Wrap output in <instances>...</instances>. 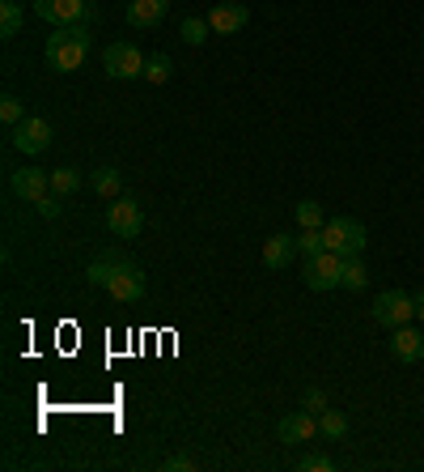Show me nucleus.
<instances>
[{"label": "nucleus", "instance_id": "nucleus-1", "mask_svg": "<svg viewBox=\"0 0 424 472\" xmlns=\"http://www.w3.org/2000/svg\"><path fill=\"white\" fill-rule=\"evenodd\" d=\"M90 285L98 290H106V294L115 298V302H140L145 298V273H140V264L123 256H102L90 264Z\"/></svg>", "mask_w": 424, "mask_h": 472}, {"label": "nucleus", "instance_id": "nucleus-2", "mask_svg": "<svg viewBox=\"0 0 424 472\" xmlns=\"http://www.w3.org/2000/svg\"><path fill=\"white\" fill-rule=\"evenodd\" d=\"M47 64L56 73H77L85 56H90V26H59L56 35L47 39Z\"/></svg>", "mask_w": 424, "mask_h": 472}, {"label": "nucleus", "instance_id": "nucleus-3", "mask_svg": "<svg viewBox=\"0 0 424 472\" xmlns=\"http://www.w3.org/2000/svg\"><path fill=\"white\" fill-rule=\"evenodd\" d=\"M323 243H327V252L348 260V256H361L369 238H365V226H361V221H352V217H327Z\"/></svg>", "mask_w": 424, "mask_h": 472}, {"label": "nucleus", "instance_id": "nucleus-4", "mask_svg": "<svg viewBox=\"0 0 424 472\" xmlns=\"http://www.w3.org/2000/svg\"><path fill=\"white\" fill-rule=\"evenodd\" d=\"M35 13H39L47 26H94V9L90 0H30Z\"/></svg>", "mask_w": 424, "mask_h": 472}, {"label": "nucleus", "instance_id": "nucleus-5", "mask_svg": "<svg viewBox=\"0 0 424 472\" xmlns=\"http://www.w3.org/2000/svg\"><path fill=\"white\" fill-rule=\"evenodd\" d=\"M373 324H382V328H404L407 319L416 315V294H404V290H386V294L373 298Z\"/></svg>", "mask_w": 424, "mask_h": 472}, {"label": "nucleus", "instance_id": "nucleus-6", "mask_svg": "<svg viewBox=\"0 0 424 472\" xmlns=\"http://www.w3.org/2000/svg\"><path fill=\"white\" fill-rule=\"evenodd\" d=\"M9 140H13L18 154L39 157V154H47V145H51V124L43 116H26L18 128H9Z\"/></svg>", "mask_w": 424, "mask_h": 472}, {"label": "nucleus", "instance_id": "nucleus-7", "mask_svg": "<svg viewBox=\"0 0 424 472\" xmlns=\"http://www.w3.org/2000/svg\"><path fill=\"white\" fill-rule=\"evenodd\" d=\"M102 68H106V77H119V81L145 77V56H140L136 43H111L102 52Z\"/></svg>", "mask_w": 424, "mask_h": 472}, {"label": "nucleus", "instance_id": "nucleus-8", "mask_svg": "<svg viewBox=\"0 0 424 472\" xmlns=\"http://www.w3.org/2000/svg\"><path fill=\"white\" fill-rule=\"evenodd\" d=\"M306 285L310 290H335L340 285V276H344V256H335V252H318L314 260H306Z\"/></svg>", "mask_w": 424, "mask_h": 472}, {"label": "nucleus", "instance_id": "nucleus-9", "mask_svg": "<svg viewBox=\"0 0 424 472\" xmlns=\"http://www.w3.org/2000/svg\"><path fill=\"white\" fill-rule=\"evenodd\" d=\"M140 226H145V217H140V204L132 196H115V204L106 209V230L115 238H136L140 235Z\"/></svg>", "mask_w": 424, "mask_h": 472}, {"label": "nucleus", "instance_id": "nucleus-10", "mask_svg": "<svg viewBox=\"0 0 424 472\" xmlns=\"http://www.w3.org/2000/svg\"><path fill=\"white\" fill-rule=\"evenodd\" d=\"M9 188H13V196L30 200V204H39L47 192H51V171H39V166H21L9 175Z\"/></svg>", "mask_w": 424, "mask_h": 472}, {"label": "nucleus", "instance_id": "nucleus-11", "mask_svg": "<svg viewBox=\"0 0 424 472\" xmlns=\"http://www.w3.org/2000/svg\"><path fill=\"white\" fill-rule=\"evenodd\" d=\"M314 434H318V417L306 413V409H297V413L276 421V438H280L285 447H302V443H310Z\"/></svg>", "mask_w": 424, "mask_h": 472}, {"label": "nucleus", "instance_id": "nucleus-12", "mask_svg": "<svg viewBox=\"0 0 424 472\" xmlns=\"http://www.w3.org/2000/svg\"><path fill=\"white\" fill-rule=\"evenodd\" d=\"M170 13V0H128V26L136 30H157Z\"/></svg>", "mask_w": 424, "mask_h": 472}, {"label": "nucleus", "instance_id": "nucleus-13", "mask_svg": "<svg viewBox=\"0 0 424 472\" xmlns=\"http://www.w3.org/2000/svg\"><path fill=\"white\" fill-rule=\"evenodd\" d=\"M390 357L395 362H404V366H412V362H420L424 357V336L416 332V328H390Z\"/></svg>", "mask_w": 424, "mask_h": 472}, {"label": "nucleus", "instance_id": "nucleus-14", "mask_svg": "<svg viewBox=\"0 0 424 472\" xmlns=\"http://www.w3.org/2000/svg\"><path fill=\"white\" fill-rule=\"evenodd\" d=\"M247 21H251V9H247V4H233V0L216 4V9L208 13L212 35H238V30H242Z\"/></svg>", "mask_w": 424, "mask_h": 472}, {"label": "nucleus", "instance_id": "nucleus-15", "mask_svg": "<svg viewBox=\"0 0 424 472\" xmlns=\"http://www.w3.org/2000/svg\"><path fill=\"white\" fill-rule=\"evenodd\" d=\"M293 260H297V238H293V235H271V238H263V264H268L271 273L289 268Z\"/></svg>", "mask_w": 424, "mask_h": 472}, {"label": "nucleus", "instance_id": "nucleus-16", "mask_svg": "<svg viewBox=\"0 0 424 472\" xmlns=\"http://www.w3.org/2000/svg\"><path fill=\"white\" fill-rule=\"evenodd\" d=\"M297 226H302V230H323V226H327L323 204H318V200H297Z\"/></svg>", "mask_w": 424, "mask_h": 472}, {"label": "nucleus", "instance_id": "nucleus-17", "mask_svg": "<svg viewBox=\"0 0 424 472\" xmlns=\"http://www.w3.org/2000/svg\"><path fill=\"white\" fill-rule=\"evenodd\" d=\"M77 188H81L77 166H56V171H51V192H56V196H73Z\"/></svg>", "mask_w": 424, "mask_h": 472}, {"label": "nucleus", "instance_id": "nucleus-18", "mask_svg": "<svg viewBox=\"0 0 424 472\" xmlns=\"http://www.w3.org/2000/svg\"><path fill=\"white\" fill-rule=\"evenodd\" d=\"M119 183H123V179H119V166H98V171H94V192H98V196L115 200Z\"/></svg>", "mask_w": 424, "mask_h": 472}, {"label": "nucleus", "instance_id": "nucleus-19", "mask_svg": "<svg viewBox=\"0 0 424 472\" xmlns=\"http://www.w3.org/2000/svg\"><path fill=\"white\" fill-rule=\"evenodd\" d=\"M340 285H344V290H365V285H369V268H365V264H361L357 256H348V260H344V276H340Z\"/></svg>", "mask_w": 424, "mask_h": 472}, {"label": "nucleus", "instance_id": "nucleus-20", "mask_svg": "<svg viewBox=\"0 0 424 472\" xmlns=\"http://www.w3.org/2000/svg\"><path fill=\"white\" fill-rule=\"evenodd\" d=\"M318 430L327 434L331 443H340V438L348 434V417L340 413V409H327V413H318Z\"/></svg>", "mask_w": 424, "mask_h": 472}, {"label": "nucleus", "instance_id": "nucleus-21", "mask_svg": "<svg viewBox=\"0 0 424 472\" xmlns=\"http://www.w3.org/2000/svg\"><path fill=\"white\" fill-rule=\"evenodd\" d=\"M208 35H212L208 18H187V21H183V30H178V39H183V43H192V47H200V43H208Z\"/></svg>", "mask_w": 424, "mask_h": 472}, {"label": "nucleus", "instance_id": "nucleus-22", "mask_svg": "<svg viewBox=\"0 0 424 472\" xmlns=\"http://www.w3.org/2000/svg\"><path fill=\"white\" fill-rule=\"evenodd\" d=\"M0 119H4V128H18L26 119V102L18 94H0Z\"/></svg>", "mask_w": 424, "mask_h": 472}, {"label": "nucleus", "instance_id": "nucleus-23", "mask_svg": "<svg viewBox=\"0 0 424 472\" xmlns=\"http://www.w3.org/2000/svg\"><path fill=\"white\" fill-rule=\"evenodd\" d=\"M170 56L166 52H157V56L145 60V81H153V85H161V81H170Z\"/></svg>", "mask_w": 424, "mask_h": 472}, {"label": "nucleus", "instance_id": "nucleus-24", "mask_svg": "<svg viewBox=\"0 0 424 472\" xmlns=\"http://www.w3.org/2000/svg\"><path fill=\"white\" fill-rule=\"evenodd\" d=\"M318 252H327V243H323V230H302V235H297V256H302V260H314Z\"/></svg>", "mask_w": 424, "mask_h": 472}, {"label": "nucleus", "instance_id": "nucleus-25", "mask_svg": "<svg viewBox=\"0 0 424 472\" xmlns=\"http://www.w3.org/2000/svg\"><path fill=\"white\" fill-rule=\"evenodd\" d=\"M21 30V4H0V35L13 39Z\"/></svg>", "mask_w": 424, "mask_h": 472}, {"label": "nucleus", "instance_id": "nucleus-26", "mask_svg": "<svg viewBox=\"0 0 424 472\" xmlns=\"http://www.w3.org/2000/svg\"><path fill=\"white\" fill-rule=\"evenodd\" d=\"M302 409H306V413H314V417H318V413H327L331 404H327V396L318 392V388H310V392L302 396Z\"/></svg>", "mask_w": 424, "mask_h": 472}, {"label": "nucleus", "instance_id": "nucleus-27", "mask_svg": "<svg viewBox=\"0 0 424 472\" xmlns=\"http://www.w3.org/2000/svg\"><path fill=\"white\" fill-rule=\"evenodd\" d=\"M297 468H302V472H331L335 464H331V455H302V460H297Z\"/></svg>", "mask_w": 424, "mask_h": 472}, {"label": "nucleus", "instance_id": "nucleus-28", "mask_svg": "<svg viewBox=\"0 0 424 472\" xmlns=\"http://www.w3.org/2000/svg\"><path fill=\"white\" fill-rule=\"evenodd\" d=\"M161 468L166 472H192V468H200V460H195V455H174V460H166Z\"/></svg>", "mask_w": 424, "mask_h": 472}, {"label": "nucleus", "instance_id": "nucleus-29", "mask_svg": "<svg viewBox=\"0 0 424 472\" xmlns=\"http://www.w3.org/2000/svg\"><path fill=\"white\" fill-rule=\"evenodd\" d=\"M39 213L47 217V221H56V217H59V196H56V192H47V196L39 200Z\"/></svg>", "mask_w": 424, "mask_h": 472}, {"label": "nucleus", "instance_id": "nucleus-30", "mask_svg": "<svg viewBox=\"0 0 424 472\" xmlns=\"http://www.w3.org/2000/svg\"><path fill=\"white\" fill-rule=\"evenodd\" d=\"M416 315H420V324H424V294H416Z\"/></svg>", "mask_w": 424, "mask_h": 472}, {"label": "nucleus", "instance_id": "nucleus-31", "mask_svg": "<svg viewBox=\"0 0 424 472\" xmlns=\"http://www.w3.org/2000/svg\"><path fill=\"white\" fill-rule=\"evenodd\" d=\"M4 4H26V0H4Z\"/></svg>", "mask_w": 424, "mask_h": 472}]
</instances>
